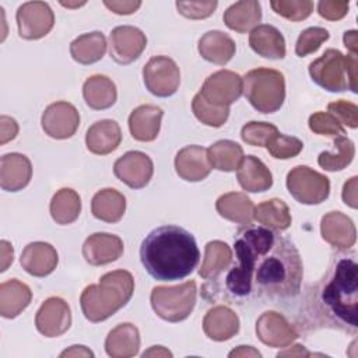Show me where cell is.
Returning a JSON list of instances; mask_svg holds the SVG:
<instances>
[{
    "mask_svg": "<svg viewBox=\"0 0 358 358\" xmlns=\"http://www.w3.org/2000/svg\"><path fill=\"white\" fill-rule=\"evenodd\" d=\"M196 282L186 281L173 287H154L151 291V306L154 312L166 322L185 320L196 305Z\"/></svg>",
    "mask_w": 358,
    "mask_h": 358,
    "instance_id": "cell-7",
    "label": "cell"
},
{
    "mask_svg": "<svg viewBox=\"0 0 358 358\" xmlns=\"http://www.w3.org/2000/svg\"><path fill=\"white\" fill-rule=\"evenodd\" d=\"M162 109L155 105H140L129 116V130L137 141H152L161 127Z\"/></svg>",
    "mask_w": 358,
    "mask_h": 358,
    "instance_id": "cell-22",
    "label": "cell"
},
{
    "mask_svg": "<svg viewBox=\"0 0 358 358\" xmlns=\"http://www.w3.org/2000/svg\"><path fill=\"white\" fill-rule=\"evenodd\" d=\"M278 129L267 122H249L246 123L242 130H241V137L242 140L255 147H266L267 141L275 136Z\"/></svg>",
    "mask_w": 358,
    "mask_h": 358,
    "instance_id": "cell-43",
    "label": "cell"
},
{
    "mask_svg": "<svg viewBox=\"0 0 358 358\" xmlns=\"http://www.w3.org/2000/svg\"><path fill=\"white\" fill-rule=\"evenodd\" d=\"M147 46L144 32L131 25H120L112 29L109 36V55L119 64H130L137 60Z\"/></svg>",
    "mask_w": 358,
    "mask_h": 358,
    "instance_id": "cell-12",
    "label": "cell"
},
{
    "mask_svg": "<svg viewBox=\"0 0 358 358\" xmlns=\"http://www.w3.org/2000/svg\"><path fill=\"white\" fill-rule=\"evenodd\" d=\"M140 260L152 278L175 281L193 273L200 260V250L189 231L178 225H162L144 238Z\"/></svg>",
    "mask_w": 358,
    "mask_h": 358,
    "instance_id": "cell-2",
    "label": "cell"
},
{
    "mask_svg": "<svg viewBox=\"0 0 358 358\" xmlns=\"http://www.w3.org/2000/svg\"><path fill=\"white\" fill-rule=\"evenodd\" d=\"M140 348L138 329L131 323H122L112 329L105 340V351L112 358L134 357Z\"/></svg>",
    "mask_w": 358,
    "mask_h": 358,
    "instance_id": "cell-27",
    "label": "cell"
},
{
    "mask_svg": "<svg viewBox=\"0 0 358 358\" xmlns=\"http://www.w3.org/2000/svg\"><path fill=\"white\" fill-rule=\"evenodd\" d=\"M234 246L238 264L225 278L232 295L287 299L299 292L302 260L287 238L266 227H248L238 232Z\"/></svg>",
    "mask_w": 358,
    "mask_h": 358,
    "instance_id": "cell-1",
    "label": "cell"
},
{
    "mask_svg": "<svg viewBox=\"0 0 358 358\" xmlns=\"http://www.w3.org/2000/svg\"><path fill=\"white\" fill-rule=\"evenodd\" d=\"M50 215L56 224L67 225L74 222L81 211V199L70 187H63L55 193L50 200Z\"/></svg>",
    "mask_w": 358,
    "mask_h": 358,
    "instance_id": "cell-36",
    "label": "cell"
},
{
    "mask_svg": "<svg viewBox=\"0 0 358 358\" xmlns=\"http://www.w3.org/2000/svg\"><path fill=\"white\" fill-rule=\"evenodd\" d=\"M256 334L263 344L273 348L287 347L298 337L291 323L282 315L273 310L260 315L256 322Z\"/></svg>",
    "mask_w": 358,
    "mask_h": 358,
    "instance_id": "cell-16",
    "label": "cell"
},
{
    "mask_svg": "<svg viewBox=\"0 0 358 358\" xmlns=\"http://www.w3.org/2000/svg\"><path fill=\"white\" fill-rule=\"evenodd\" d=\"M215 208L222 218L236 224L249 225L253 220L255 204L245 193L231 192L220 196Z\"/></svg>",
    "mask_w": 358,
    "mask_h": 358,
    "instance_id": "cell-32",
    "label": "cell"
},
{
    "mask_svg": "<svg viewBox=\"0 0 358 358\" xmlns=\"http://www.w3.org/2000/svg\"><path fill=\"white\" fill-rule=\"evenodd\" d=\"M32 178V165L28 157L20 152L4 154L0 159V186L6 192L24 189Z\"/></svg>",
    "mask_w": 358,
    "mask_h": 358,
    "instance_id": "cell-20",
    "label": "cell"
},
{
    "mask_svg": "<svg viewBox=\"0 0 358 358\" xmlns=\"http://www.w3.org/2000/svg\"><path fill=\"white\" fill-rule=\"evenodd\" d=\"M199 53L207 62L224 66L235 55L234 39L221 31H208L199 39Z\"/></svg>",
    "mask_w": 358,
    "mask_h": 358,
    "instance_id": "cell-28",
    "label": "cell"
},
{
    "mask_svg": "<svg viewBox=\"0 0 358 358\" xmlns=\"http://www.w3.org/2000/svg\"><path fill=\"white\" fill-rule=\"evenodd\" d=\"M143 80L145 88L152 95L166 98L178 91L180 84V70L171 57L154 56L143 69Z\"/></svg>",
    "mask_w": 358,
    "mask_h": 358,
    "instance_id": "cell-9",
    "label": "cell"
},
{
    "mask_svg": "<svg viewBox=\"0 0 358 358\" xmlns=\"http://www.w3.org/2000/svg\"><path fill=\"white\" fill-rule=\"evenodd\" d=\"M18 133L17 122L10 116L0 117V144H6L10 140H14Z\"/></svg>",
    "mask_w": 358,
    "mask_h": 358,
    "instance_id": "cell-50",
    "label": "cell"
},
{
    "mask_svg": "<svg viewBox=\"0 0 358 358\" xmlns=\"http://www.w3.org/2000/svg\"><path fill=\"white\" fill-rule=\"evenodd\" d=\"M172 357V352L165 350L162 345H154L148 351L143 352V357Z\"/></svg>",
    "mask_w": 358,
    "mask_h": 358,
    "instance_id": "cell-57",
    "label": "cell"
},
{
    "mask_svg": "<svg viewBox=\"0 0 358 358\" xmlns=\"http://www.w3.org/2000/svg\"><path fill=\"white\" fill-rule=\"evenodd\" d=\"M232 262V250L222 241H211L206 245L204 259L199 270L200 277L210 280L215 278L229 267Z\"/></svg>",
    "mask_w": 358,
    "mask_h": 358,
    "instance_id": "cell-38",
    "label": "cell"
},
{
    "mask_svg": "<svg viewBox=\"0 0 358 358\" xmlns=\"http://www.w3.org/2000/svg\"><path fill=\"white\" fill-rule=\"evenodd\" d=\"M203 330L214 341L229 340L239 330L238 315L228 306H214L203 319Z\"/></svg>",
    "mask_w": 358,
    "mask_h": 358,
    "instance_id": "cell-23",
    "label": "cell"
},
{
    "mask_svg": "<svg viewBox=\"0 0 358 358\" xmlns=\"http://www.w3.org/2000/svg\"><path fill=\"white\" fill-rule=\"evenodd\" d=\"M133 291L134 278L129 271H109L99 278L98 284L84 288L80 296L81 310L92 323L106 320L130 301Z\"/></svg>",
    "mask_w": 358,
    "mask_h": 358,
    "instance_id": "cell-4",
    "label": "cell"
},
{
    "mask_svg": "<svg viewBox=\"0 0 358 358\" xmlns=\"http://www.w3.org/2000/svg\"><path fill=\"white\" fill-rule=\"evenodd\" d=\"M60 357H94V352L84 345H71L69 350H64Z\"/></svg>",
    "mask_w": 358,
    "mask_h": 358,
    "instance_id": "cell-54",
    "label": "cell"
},
{
    "mask_svg": "<svg viewBox=\"0 0 358 358\" xmlns=\"http://www.w3.org/2000/svg\"><path fill=\"white\" fill-rule=\"evenodd\" d=\"M122 141V131L115 120L103 119L95 122L85 134L87 148L96 155H106L117 148Z\"/></svg>",
    "mask_w": 358,
    "mask_h": 358,
    "instance_id": "cell-24",
    "label": "cell"
},
{
    "mask_svg": "<svg viewBox=\"0 0 358 358\" xmlns=\"http://www.w3.org/2000/svg\"><path fill=\"white\" fill-rule=\"evenodd\" d=\"M41 124L43 131L52 138H70L78 129L80 113L74 105L66 101H57L43 110Z\"/></svg>",
    "mask_w": 358,
    "mask_h": 358,
    "instance_id": "cell-13",
    "label": "cell"
},
{
    "mask_svg": "<svg viewBox=\"0 0 358 358\" xmlns=\"http://www.w3.org/2000/svg\"><path fill=\"white\" fill-rule=\"evenodd\" d=\"M358 55H343L337 49H327L309 64V76L313 83L330 92L350 90L357 92Z\"/></svg>",
    "mask_w": 358,
    "mask_h": 358,
    "instance_id": "cell-5",
    "label": "cell"
},
{
    "mask_svg": "<svg viewBox=\"0 0 358 358\" xmlns=\"http://www.w3.org/2000/svg\"><path fill=\"white\" fill-rule=\"evenodd\" d=\"M343 42L344 46L350 50L351 55H358L357 49H358V39H357V31L351 29V31H345L343 35Z\"/></svg>",
    "mask_w": 358,
    "mask_h": 358,
    "instance_id": "cell-53",
    "label": "cell"
},
{
    "mask_svg": "<svg viewBox=\"0 0 358 358\" xmlns=\"http://www.w3.org/2000/svg\"><path fill=\"white\" fill-rule=\"evenodd\" d=\"M253 218L271 231H284L292 221L288 206L280 199H270L255 206Z\"/></svg>",
    "mask_w": 358,
    "mask_h": 358,
    "instance_id": "cell-35",
    "label": "cell"
},
{
    "mask_svg": "<svg viewBox=\"0 0 358 358\" xmlns=\"http://www.w3.org/2000/svg\"><path fill=\"white\" fill-rule=\"evenodd\" d=\"M91 211L95 218L103 222H117L126 211V199L116 189H102L94 194Z\"/></svg>",
    "mask_w": 358,
    "mask_h": 358,
    "instance_id": "cell-33",
    "label": "cell"
},
{
    "mask_svg": "<svg viewBox=\"0 0 358 358\" xmlns=\"http://www.w3.org/2000/svg\"><path fill=\"white\" fill-rule=\"evenodd\" d=\"M71 324V312L67 302L59 296L48 298L36 312L35 326L45 337H59Z\"/></svg>",
    "mask_w": 358,
    "mask_h": 358,
    "instance_id": "cell-15",
    "label": "cell"
},
{
    "mask_svg": "<svg viewBox=\"0 0 358 358\" xmlns=\"http://www.w3.org/2000/svg\"><path fill=\"white\" fill-rule=\"evenodd\" d=\"M357 189H358V178L352 176L350 178L344 186H343V201L351 207V208H357L358 207V196H357Z\"/></svg>",
    "mask_w": 358,
    "mask_h": 358,
    "instance_id": "cell-51",
    "label": "cell"
},
{
    "mask_svg": "<svg viewBox=\"0 0 358 358\" xmlns=\"http://www.w3.org/2000/svg\"><path fill=\"white\" fill-rule=\"evenodd\" d=\"M285 183L289 194L296 201L308 206L324 201L330 193L329 178L306 165L292 168L287 175Z\"/></svg>",
    "mask_w": 358,
    "mask_h": 358,
    "instance_id": "cell-8",
    "label": "cell"
},
{
    "mask_svg": "<svg viewBox=\"0 0 358 358\" xmlns=\"http://www.w3.org/2000/svg\"><path fill=\"white\" fill-rule=\"evenodd\" d=\"M266 148L273 158L288 159V158L296 157L302 151L303 143L294 136H285V134L277 133L267 141Z\"/></svg>",
    "mask_w": 358,
    "mask_h": 358,
    "instance_id": "cell-41",
    "label": "cell"
},
{
    "mask_svg": "<svg viewBox=\"0 0 358 358\" xmlns=\"http://www.w3.org/2000/svg\"><path fill=\"white\" fill-rule=\"evenodd\" d=\"M60 4H62V6H64V7H71V8H73V7L84 6V4H85V1H76V3H69V1L66 3V1H60Z\"/></svg>",
    "mask_w": 358,
    "mask_h": 358,
    "instance_id": "cell-58",
    "label": "cell"
},
{
    "mask_svg": "<svg viewBox=\"0 0 358 358\" xmlns=\"http://www.w3.org/2000/svg\"><path fill=\"white\" fill-rule=\"evenodd\" d=\"M105 52L106 38L99 31L83 34L70 43V55L80 64H92L101 60Z\"/></svg>",
    "mask_w": 358,
    "mask_h": 358,
    "instance_id": "cell-34",
    "label": "cell"
},
{
    "mask_svg": "<svg viewBox=\"0 0 358 358\" xmlns=\"http://www.w3.org/2000/svg\"><path fill=\"white\" fill-rule=\"evenodd\" d=\"M308 355H310V352L306 351L305 347L301 344H295L289 350H285L277 354V357H308Z\"/></svg>",
    "mask_w": 358,
    "mask_h": 358,
    "instance_id": "cell-56",
    "label": "cell"
},
{
    "mask_svg": "<svg viewBox=\"0 0 358 358\" xmlns=\"http://www.w3.org/2000/svg\"><path fill=\"white\" fill-rule=\"evenodd\" d=\"M236 178L241 187L250 193L266 192L273 185V175L270 169L255 155H246L242 158Z\"/></svg>",
    "mask_w": 358,
    "mask_h": 358,
    "instance_id": "cell-25",
    "label": "cell"
},
{
    "mask_svg": "<svg viewBox=\"0 0 358 358\" xmlns=\"http://www.w3.org/2000/svg\"><path fill=\"white\" fill-rule=\"evenodd\" d=\"M243 94L250 105L260 113L277 112L285 99V80L274 69H255L242 78Z\"/></svg>",
    "mask_w": 358,
    "mask_h": 358,
    "instance_id": "cell-6",
    "label": "cell"
},
{
    "mask_svg": "<svg viewBox=\"0 0 358 358\" xmlns=\"http://www.w3.org/2000/svg\"><path fill=\"white\" fill-rule=\"evenodd\" d=\"M317 319L351 333L358 327V266L354 259H340L326 277L317 295Z\"/></svg>",
    "mask_w": 358,
    "mask_h": 358,
    "instance_id": "cell-3",
    "label": "cell"
},
{
    "mask_svg": "<svg viewBox=\"0 0 358 358\" xmlns=\"http://www.w3.org/2000/svg\"><path fill=\"white\" fill-rule=\"evenodd\" d=\"M350 3L344 0H322L317 3V13L322 18L337 21L347 15Z\"/></svg>",
    "mask_w": 358,
    "mask_h": 358,
    "instance_id": "cell-48",
    "label": "cell"
},
{
    "mask_svg": "<svg viewBox=\"0 0 358 358\" xmlns=\"http://www.w3.org/2000/svg\"><path fill=\"white\" fill-rule=\"evenodd\" d=\"M320 234L337 250H347L357 241V229L352 220L341 211H330L322 217Z\"/></svg>",
    "mask_w": 358,
    "mask_h": 358,
    "instance_id": "cell-18",
    "label": "cell"
},
{
    "mask_svg": "<svg viewBox=\"0 0 358 358\" xmlns=\"http://www.w3.org/2000/svg\"><path fill=\"white\" fill-rule=\"evenodd\" d=\"M262 20V7L256 0L236 1L224 13L225 25L239 34L255 29Z\"/></svg>",
    "mask_w": 358,
    "mask_h": 358,
    "instance_id": "cell-29",
    "label": "cell"
},
{
    "mask_svg": "<svg viewBox=\"0 0 358 358\" xmlns=\"http://www.w3.org/2000/svg\"><path fill=\"white\" fill-rule=\"evenodd\" d=\"M229 357H262V354L250 345H239L236 350L229 352Z\"/></svg>",
    "mask_w": 358,
    "mask_h": 358,
    "instance_id": "cell-55",
    "label": "cell"
},
{
    "mask_svg": "<svg viewBox=\"0 0 358 358\" xmlns=\"http://www.w3.org/2000/svg\"><path fill=\"white\" fill-rule=\"evenodd\" d=\"M59 257L56 249L46 242L28 243L20 257L22 268L34 277L49 275L57 266Z\"/></svg>",
    "mask_w": 358,
    "mask_h": 358,
    "instance_id": "cell-21",
    "label": "cell"
},
{
    "mask_svg": "<svg viewBox=\"0 0 358 358\" xmlns=\"http://www.w3.org/2000/svg\"><path fill=\"white\" fill-rule=\"evenodd\" d=\"M17 25L21 38L35 41L50 32L55 24V14L45 1H28L17 10Z\"/></svg>",
    "mask_w": 358,
    "mask_h": 358,
    "instance_id": "cell-11",
    "label": "cell"
},
{
    "mask_svg": "<svg viewBox=\"0 0 358 358\" xmlns=\"http://www.w3.org/2000/svg\"><path fill=\"white\" fill-rule=\"evenodd\" d=\"M249 45L255 53L266 59H284L285 39L282 34L273 25H257L249 34Z\"/></svg>",
    "mask_w": 358,
    "mask_h": 358,
    "instance_id": "cell-26",
    "label": "cell"
},
{
    "mask_svg": "<svg viewBox=\"0 0 358 358\" xmlns=\"http://www.w3.org/2000/svg\"><path fill=\"white\" fill-rule=\"evenodd\" d=\"M176 173L187 182H200L210 175L207 150L201 145H186L175 157Z\"/></svg>",
    "mask_w": 358,
    "mask_h": 358,
    "instance_id": "cell-19",
    "label": "cell"
},
{
    "mask_svg": "<svg viewBox=\"0 0 358 358\" xmlns=\"http://www.w3.org/2000/svg\"><path fill=\"white\" fill-rule=\"evenodd\" d=\"M192 109L194 116L204 124L211 127H221L228 116H229V108H218L211 103H208L199 92L194 95L192 101Z\"/></svg>",
    "mask_w": 358,
    "mask_h": 358,
    "instance_id": "cell-40",
    "label": "cell"
},
{
    "mask_svg": "<svg viewBox=\"0 0 358 358\" xmlns=\"http://www.w3.org/2000/svg\"><path fill=\"white\" fill-rule=\"evenodd\" d=\"M0 249H1V268L0 270L6 271L7 267L13 263L14 250H13V246L7 241L0 242Z\"/></svg>",
    "mask_w": 358,
    "mask_h": 358,
    "instance_id": "cell-52",
    "label": "cell"
},
{
    "mask_svg": "<svg viewBox=\"0 0 358 358\" xmlns=\"http://www.w3.org/2000/svg\"><path fill=\"white\" fill-rule=\"evenodd\" d=\"M329 39V31L322 27H309L303 29L295 45V53L299 57H305L310 53H315L323 42Z\"/></svg>",
    "mask_w": 358,
    "mask_h": 358,
    "instance_id": "cell-44",
    "label": "cell"
},
{
    "mask_svg": "<svg viewBox=\"0 0 358 358\" xmlns=\"http://www.w3.org/2000/svg\"><path fill=\"white\" fill-rule=\"evenodd\" d=\"M309 129L320 136H343L344 127L329 112H315L309 116Z\"/></svg>",
    "mask_w": 358,
    "mask_h": 358,
    "instance_id": "cell-45",
    "label": "cell"
},
{
    "mask_svg": "<svg viewBox=\"0 0 358 358\" xmlns=\"http://www.w3.org/2000/svg\"><path fill=\"white\" fill-rule=\"evenodd\" d=\"M243 92L242 77L231 70H220L208 76L199 94L211 105L229 108Z\"/></svg>",
    "mask_w": 358,
    "mask_h": 358,
    "instance_id": "cell-10",
    "label": "cell"
},
{
    "mask_svg": "<svg viewBox=\"0 0 358 358\" xmlns=\"http://www.w3.org/2000/svg\"><path fill=\"white\" fill-rule=\"evenodd\" d=\"M115 176L131 189H141L148 185L154 173L151 158L141 151H129L116 159Z\"/></svg>",
    "mask_w": 358,
    "mask_h": 358,
    "instance_id": "cell-14",
    "label": "cell"
},
{
    "mask_svg": "<svg viewBox=\"0 0 358 358\" xmlns=\"http://www.w3.org/2000/svg\"><path fill=\"white\" fill-rule=\"evenodd\" d=\"M103 4L115 14L119 15H127V14H133L136 13L140 6L141 1L138 0H103Z\"/></svg>",
    "mask_w": 358,
    "mask_h": 358,
    "instance_id": "cell-49",
    "label": "cell"
},
{
    "mask_svg": "<svg viewBox=\"0 0 358 358\" xmlns=\"http://www.w3.org/2000/svg\"><path fill=\"white\" fill-rule=\"evenodd\" d=\"M271 8L289 21H302L313 11V3L309 0H273Z\"/></svg>",
    "mask_w": 358,
    "mask_h": 358,
    "instance_id": "cell-42",
    "label": "cell"
},
{
    "mask_svg": "<svg viewBox=\"0 0 358 358\" xmlns=\"http://www.w3.org/2000/svg\"><path fill=\"white\" fill-rule=\"evenodd\" d=\"M83 96L85 103L95 110L110 108L117 98L115 83L102 74L91 76L83 85Z\"/></svg>",
    "mask_w": 358,
    "mask_h": 358,
    "instance_id": "cell-30",
    "label": "cell"
},
{
    "mask_svg": "<svg viewBox=\"0 0 358 358\" xmlns=\"http://www.w3.org/2000/svg\"><path fill=\"white\" fill-rule=\"evenodd\" d=\"M207 157L211 168L232 172L238 169L243 155L242 147L232 140H220L207 148Z\"/></svg>",
    "mask_w": 358,
    "mask_h": 358,
    "instance_id": "cell-37",
    "label": "cell"
},
{
    "mask_svg": "<svg viewBox=\"0 0 358 358\" xmlns=\"http://www.w3.org/2000/svg\"><path fill=\"white\" fill-rule=\"evenodd\" d=\"M123 241L113 234L96 232L90 235L83 245V257L92 266H103L123 255Z\"/></svg>",
    "mask_w": 358,
    "mask_h": 358,
    "instance_id": "cell-17",
    "label": "cell"
},
{
    "mask_svg": "<svg viewBox=\"0 0 358 358\" xmlns=\"http://www.w3.org/2000/svg\"><path fill=\"white\" fill-rule=\"evenodd\" d=\"M29 287L15 278L0 285V315L6 319L17 317L31 302Z\"/></svg>",
    "mask_w": 358,
    "mask_h": 358,
    "instance_id": "cell-31",
    "label": "cell"
},
{
    "mask_svg": "<svg viewBox=\"0 0 358 358\" xmlns=\"http://www.w3.org/2000/svg\"><path fill=\"white\" fill-rule=\"evenodd\" d=\"M218 3L213 1H176L179 14L190 20H203L210 17L217 8Z\"/></svg>",
    "mask_w": 358,
    "mask_h": 358,
    "instance_id": "cell-47",
    "label": "cell"
},
{
    "mask_svg": "<svg viewBox=\"0 0 358 358\" xmlns=\"http://www.w3.org/2000/svg\"><path fill=\"white\" fill-rule=\"evenodd\" d=\"M329 113H331L341 126H347L350 129L358 127V106L352 102L338 99L333 101L327 106Z\"/></svg>",
    "mask_w": 358,
    "mask_h": 358,
    "instance_id": "cell-46",
    "label": "cell"
},
{
    "mask_svg": "<svg viewBox=\"0 0 358 358\" xmlns=\"http://www.w3.org/2000/svg\"><path fill=\"white\" fill-rule=\"evenodd\" d=\"M334 147L337 152H320L317 158V164L329 172H336L344 169L347 165L351 164L355 155L354 143L345 136H337L334 138Z\"/></svg>",
    "mask_w": 358,
    "mask_h": 358,
    "instance_id": "cell-39",
    "label": "cell"
}]
</instances>
